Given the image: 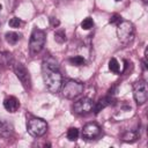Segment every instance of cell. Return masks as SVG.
I'll list each match as a JSON object with an SVG mask.
<instances>
[{"label":"cell","instance_id":"cell-1","mask_svg":"<svg viewBox=\"0 0 148 148\" xmlns=\"http://www.w3.org/2000/svg\"><path fill=\"white\" fill-rule=\"evenodd\" d=\"M42 72L43 80L47 90L51 92H58L62 86V75L59 71L57 61H54L52 58L45 59L43 61Z\"/></svg>","mask_w":148,"mask_h":148},{"label":"cell","instance_id":"cell-2","mask_svg":"<svg viewBox=\"0 0 148 148\" xmlns=\"http://www.w3.org/2000/svg\"><path fill=\"white\" fill-rule=\"evenodd\" d=\"M117 35L121 43L127 44L133 40L135 35V28L130 21H120L117 25Z\"/></svg>","mask_w":148,"mask_h":148},{"label":"cell","instance_id":"cell-3","mask_svg":"<svg viewBox=\"0 0 148 148\" xmlns=\"http://www.w3.org/2000/svg\"><path fill=\"white\" fill-rule=\"evenodd\" d=\"M45 39H46V35L43 30L40 29H34L31 37H30V43H29V50L31 56H35L37 53H39L45 44Z\"/></svg>","mask_w":148,"mask_h":148},{"label":"cell","instance_id":"cell-4","mask_svg":"<svg viewBox=\"0 0 148 148\" xmlns=\"http://www.w3.org/2000/svg\"><path fill=\"white\" fill-rule=\"evenodd\" d=\"M27 130H28V132L31 136L39 138V136H42L46 133L47 124H46L45 120H43L40 118L32 117L27 121Z\"/></svg>","mask_w":148,"mask_h":148},{"label":"cell","instance_id":"cell-5","mask_svg":"<svg viewBox=\"0 0 148 148\" xmlns=\"http://www.w3.org/2000/svg\"><path fill=\"white\" fill-rule=\"evenodd\" d=\"M83 91V84L81 82L74 81V80H68L65 82L62 86V95L66 98L73 99L77 96H80Z\"/></svg>","mask_w":148,"mask_h":148},{"label":"cell","instance_id":"cell-6","mask_svg":"<svg viewBox=\"0 0 148 148\" xmlns=\"http://www.w3.org/2000/svg\"><path fill=\"white\" fill-rule=\"evenodd\" d=\"M133 96L138 104H143L148 98V87L145 80H139L133 86Z\"/></svg>","mask_w":148,"mask_h":148},{"label":"cell","instance_id":"cell-7","mask_svg":"<svg viewBox=\"0 0 148 148\" xmlns=\"http://www.w3.org/2000/svg\"><path fill=\"white\" fill-rule=\"evenodd\" d=\"M14 72L17 76V79L21 81L22 86L25 88V89H30L31 88V79H30V74L28 72V69L24 67V65L20 64V62H16L14 64Z\"/></svg>","mask_w":148,"mask_h":148},{"label":"cell","instance_id":"cell-8","mask_svg":"<svg viewBox=\"0 0 148 148\" xmlns=\"http://www.w3.org/2000/svg\"><path fill=\"white\" fill-rule=\"evenodd\" d=\"M94 108V104H92V101L88 97H83V98H80L79 101H76L74 104H73V111L77 114H86V113H89Z\"/></svg>","mask_w":148,"mask_h":148},{"label":"cell","instance_id":"cell-9","mask_svg":"<svg viewBox=\"0 0 148 148\" xmlns=\"http://www.w3.org/2000/svg\"><path fill=\"white\" fill-rule=\"evenodd\" d=\"M99 133H101V128L95 123L87 124L83 127V130H82V136L86 138V139H88V140H91V139L97 138L99 135Z\"/></svg>","mask_w":148,"mask_h":148},{"label":"cell","instance_id":"cell-10","mask_svg":"<svg viewBox=\"0 0 148 148\" xmlns=\"http://www.w3.org/2000/svg\"><path fill=\"white\" fill-rule=\"evenodd\" d=\"M3 108H5L8 112L14 113V112H16V111L18 110V108H20V102H18V99H17L16 97L9 96V97L5 98V101H3Z\"/></svg>","mask_w":148,"mask_h":148},{"label":"cell","instance_id":"cell-11","mask_svg":"<svg viewBox=\"0 0 148 148\" xmlns=\"http://www.w3.org/2000/svg\"><path fill=\"white\" fill-rule=\"evenodd\" d=\"M13 134V127L5 120H0V136L1 138H9Z\"/></svg>","mask_w":148,"mask_h":148},{"label":"cell","instance_id":"cell-12","mask_svg":"<svg viewBox=\"0 0 148 148\" xmlns=\"http://www.w3.org/2000/svg\"><path fill=\"white\" fill-rule=\"evenodd\" d=\"M13 62H14V59H13L12 53L6 52V51L0 52V65H1V66L8 67V66L13 65Z\"/></svg>","mask_w":148,"mask_h":148},{"label":"cell","instance_id":"cell-13","mask_svg":"<svg viewBox=\"0 0 148 148\" xmlns=\"http://www.w3.org/2000/svg\"><path fill=\"white\" fill-rule=\"evenodd\" d=\"M110 104H111V98H110V97H103V98H101V99L96 103V105H95V109H94L95 113H98L99 111H102L104 108H106V106L110 105Z\"/></svg>","mask_w":148,"mask_h":148},{"label":"cell","instance_id":"cell-14","mask_svg":"<svg viewBox=\"0 0 148 148\" xmlns=\"http://www.w3.org/2000/svg\"><path fill=\"white\" fill-rule=\"evenodd\" d=\"M140 138V134L138 131H128L123 135V141L125 142H134Z\"/></svg>","mask_w":148,"mask_h":148},{"label":"cell","instance_id":"cell-15","mask_svg":"<svg viewBox=\"0 0 148 148\" xmlns=\"http://www.w3.org/2000/svg\"><path fill=\"white\" fill-rule=\"evenodd\" d=\"M18 39H20V35L16 34V32L10 31V32H7V34H6V40H7L9 44H12V45L16 44V43L18 42Z\"/></svg>","mask_w":148,"mask_h":148},{"label":"cell","instance_id":"cell-16","mask_svg":"<svg viewBox=\"0 0 148 148\" xmlns=\"http://www.w3.org/2000/svg\"><path fill=\"white\" fill-rule=\"evenodd\" d=\"M54 40L59 44H62V43L66 42V34L62 29H59L54 32Z\"/></svg>","mask_w":148,"mask_h":148},{"label":"cell","instance_id":"cell-17","mask_svg":"<svg viewBox=\"0 0 148 148\" xmlns=\"http://www.w3.org/2000/svg\"><path fill=\"white\" fill-rule=\"evenodd\" d=\"M77 138H79V130L75 127H71L67 131V139L69 141H75Z\"/></svg>","mask_w":148,"mask_h":148},{"label":"cell","instance_id":"cell-18","mask_svg":"<svg viewBox=\"0 0 148 148\" xmlns=\"http://www.w3.org/2000/svg\"><path fill=\"white\" fill-rule=\"evenodd\" d=\"M69 62H71L73 66H83L84 62H86V60H84V58L81 57V56H75V57H72V58L69 59Z\"/></svg>","mask_w":148,"mask_h":148},{"label":"cell","instance_id":"cell-19","mask_svg":"<svg viewBox=\"0 0 148 148\" xmlns=\"http://www.w3.org/2000/svg\"><path fill=\"white\" fill-rule=\"evenodd\" d=\"M109 69H110L112 73H116V74L119 73V69H120V67H119V62H118L114 58L110 59V61H109Z\"/></svg>","mask_w":148,"mask_h":148},{"label":"cell","instance_id":"cell-20","mask_svg":"<svg viewBox=\"0 0 148 148\" xmlns=\"http://www.w3.org/2000/svg\"><path fill=\"white\" fill-rule=\"evenodd\" d=\"M8 24H9V27H12V28H21V27L24 24V22H23L21 18H18V17H13V18L9 20Z\"/></svg>","mask_w":148,"mask_h":148},{"label":"cell","instance_id":"cell-21","mask_svg":"<svg viewBox=\"0 0 148 148\" xmlns=\"http://www.w3.org/2000/svg\"><path fill=\"white\" fill-rule=\"evenodd\" d=\"M94 27V21L91 17H86L82 22H81V28L84 30H89Z\"/></svg>","mask_w":148,"mask_h":148},{"label":"cell","instance_id":"cell-22","mask_svg":"<svg viewBox=\"0 0 148 148\" xmlns=\"http://www.w3.org/2000/svg\"><path fill=\"white\" fill-rule=\"evenodd\" d=\"M120 16L118 15V14H113L111 17H110V23H112V24H114V23H119L120 22Z\"/></svg>","mask_w":148,"mask_h":148},{"label":"cell","instance_id":"cell-23","mask_svg":"<svg viewBox=\"0 0 148 148\" xmlns=\"http://www.w3.org/2000/svg\"><path fill=\"white\" fill-rule=\"evenodd\" d=\"M51 24H52L53 27H58V25L60 24V22H59L58 20H56V18L52 17V18H51Z\"/></svg>","mask_w":148,"mask_h":148},{"label":"cell","instance_id":"cell-24","mask_svg":"<svg viewBox=\"0 0 148 148\" xmlns=\"http://www.w3.org/2000/svg\"><path fill=\"white\" fill-rule=\"evenodd\" d=\"M53 1H54V3L59 5V3H65V2H68V1H71V0H53Z\"/></svg>","mask_w":148,"mask_h":148},{"label":"cell","instance_id":"cell-25","mask_svg":"<svg viewBox=\"0 0 148 148\" xmlns=\"http://www.w3.org/2000/svg\"><path fill=\"white\" fill-rule=\"evenodd\" d=\"M114 1H120V0H114Z\"/></svg>","mask_w":148,"mask_h":148},{"label":"cell","instance_id":"cell-26","mask_svg":"<svg viewBox=\"0 0 148 148\" xmlns=\"http://www.w3.org/2000/svg\"><path fill=\"white\" fill-rule=\"evenodd\" d=\"M0 10H1V5H0Z\"/></svg>","mask_w":148,"mask_h":148},{"label":"cell","instance_id":"cell-27","mask_svg":"<svg viewBox=\"0 0 148 148\" xmlns=\"http://www.w3.org/2000/svg\"><path fill=\"white\" fill-rule=\"evenodd\" d=\"M143 1H145V2H146V1H147V0H143Z\"/></svg>","mask_w":148,"mask_h":148}]
</instances>
